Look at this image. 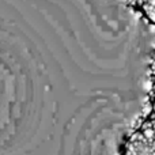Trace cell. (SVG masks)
<instances>
[{
	"label": "cell",
	"mask_w": 155,
	"mask_h": 155,
	"mask_svg": "<svg viewBox=\"0 0 155 155\" xmlns=\"http://www.w3.org/2000/svg\"><path fill=\"white\" fill-rule=\"evenodd\" d=\"M153 109L155 110V102H154V105H153Z\"/></svg>",
	"instance_id": "277c9868"
},
{
	"label": "cell",
	"mask_w": 155,
	"mask_h": 155,
	"mask_svg": "<svg viewBox=\"0 0 155 155\" xmlns=\"http://www.w3.org/2000/svg\"><path fill=\"white\" fill-rule=\"evenodd\" d=\"M124 155H155V139L151 123L142 125V132H135L129 137Z\"/></svg>",
	"instance_id": "6da1fadb"
},
{
	"label": "cell",
	"mask_w": 155,
	"mask_h": 155,
	"mask_svg": "<svg viewBox=\"0 0 155 155\" xmlns=\"http://www.w3.org/2000/svg\"><path fill=\"white\" fill-rule=\"evenodd\" d=\"M151 71L155 74V57H154V60H153V63H151Z\"/></svg>",
	"instance_id": "3957f363"
},
{
	"label": "cell",
	"mask_w": 155,
	"mask_h": 155,
	"mask_svg": "<svg viewBox=\"0 0 155 155\" xmlns=\"http://www.w3.org/2000/svg\"><path fill=\"white\" fill-rule=\"evenodd\" d=\"M150 123H151V127H153V129H154V139H155V116L151 118Z\"/></svg>",
	"instance_id": "7a4b0ae2"
}]
</instances>
